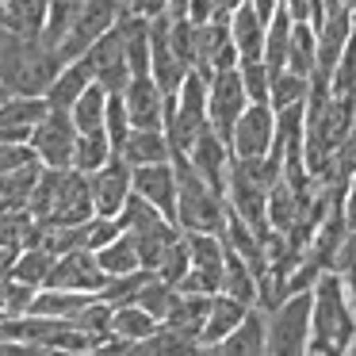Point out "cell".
<instances>
[{
    "label": "cell",
    "mask_w": 356,
    "mask_h": 356,
    "mask_svg": "<svg viewBox=\"0 0 356 356\" xmlns=\"http://www.w3.org/2000/svg\"><path fill=\"white\" fill-rule=\"evenodd\" d=\"M39 222H54V226H77L88 222L96 215L92 203V184H88V172L81 169H54V165H42V177L35 184V195L27 203Z\"/></svg>",
    "instance_id": "cell-2"
},
{
    "label": "cell",
    "mask_w": 356,
    "mask_h": 356,
    "mask_svg": "<svg viewBox=\"0 0 356 356\" xmlns=\"http://www.w3.org/2000/svg\"><path fill=\"white\" fill-rule=\"evenodd\" d=\"M31 226H35V215L27 207L0 211V245H4V249H24Z\"/></svg>",
    "instance_id": "cell-35"
},
{
    "label": "cell",
    "mask_w": 356,
    "mask_h": 356,
    "mask_svg": "<svg viewBox=\"0 0 356 356\" xmlns=\"http://www.w3.org/2000/svg\"><path fill=\"white\" fill-rule=\"evenodd\" d=\"M115 157V146H111L108 131L96 127V131H81L77 134V157H73V169L81 172H96Z\"/></svg>",
    "instance_id": "cell-28"
},
{
    "label": "cell",
    "mask_w": 356,
    "mask_h": 356,
    "mask_svg": "<svg viewBox=\"0 0 356 356\" xmlns=\"http://www.w3.org/2000/svg\"><path fill=\"white\" fill-rule=\"evenodd\" d=\"M134 353H142V356H149V353H200V345L192 337H184L180 330H172L169 322H161L146 341L134 345Z\"/></svg>",
    "instance_id": "cell-33"
},
{
    "label": "cell",
    "mask_w": 356,
    "mask_h": 356,
    "mask_svg": "<svg viewBox=\"0 0 356 356\" xmlns=\"http://www.w3.org/2000/svg\"><path fill=\"white\" fill-rule=\"evenodd\" d=\"M211 299H215V295L180 291L177 307H172V314L165 318V322H169L172 330H180L184 337H192L195 345H200V333H203V325H207V314H211ZM200 353H203V348H200Z\"/></svg>",
    "instance_id": "cell-23"
},
{
    "label": "cell",
    "mask_w": 356,
    "mask_h": 356,
    "mask_svg": "<svg viewBox=\"0 0 356 356\" xmlns=\"http://www.w3.org/2000/svg\"><path fill=\"white\" fill-rule=\"evenodd\" d=\"M77 123H73L70 111L62 108H50L47 119H42L39 127H35L31 134V146L35 154H39L42 165H54V169H70L73 157H77Z\"/></svg>",
    "instance_id": "cell-7"
},
{
    "label": "cell",
    "mask_w": 356,
    "mask_h": 356,
    "mask_svg": "<svg viewBox=\"0 0 356 356\" xmlns=\"http://www.w3.org/2000/svg\"><path fill=\"white\" fill-rule=\"evenodd\" d=\"M253 8L264 16V24H272V16H276L280 8H284V0H253Z\"/></svg>",
    "instance_id": "cell-45"
},
{
    "label": "cell",
    "mask_w": 356,
    "mask_h": 356,
    "mask_svg": "<svg viewBox=\"0 0 356 356\" xmlns=\"http://www.w3.org/2000/svg\"><path fill=\"white\" fill-rule=\"evenodd\" d=\"M157 325H161V318L157 314H149L146 307H142V302H119L115 307V314H111V330H115V337L119 341H127V345H131V353H134V345H138V341H146L149 333L157 330Z\"/></svg>",
    "instance_id": "cell-22"
},
{
    "label": "cell",
    "mask_w": 356,
    "mask_h": 356,
    "mask_svg": "<svg viewBox=\"0 0 356 356\" xmlns=\"http://www.w3.org/2000/svg\"><path fill=\"white\" fill-rule=\"evenodd\" d=\"M104 131H108V138H111V146H115V154H123L127 138H131V131H134L123 92H111V96H108V115H104Z\"/></svg>",
    "instance_id": "cell-36"
},
{
    "label": "cell",
    "mask_w": 356,
    "mask_h": 356,
    "mask_svg": "<svg viewBox=\"0 0 356 356\" xmlns=\"http://www.w3.org/2000/svg\"><path fill=\"white\" fill-rule=\"evenodd\" d=\"M47 96H4L0 104V142H31L35 127L47 119Z\"/></svg>",
    "instance_id": "cell-15"
},
{
    "label": "cell",
    "mask_w": 356,
    "mask_h": 356,
    "mask_svg": "<svg viewBox=\"0 0 356 356\" xmlns=\"http://www.w3.org/2000/svg\"><path fill=\"white\" fill-rule=\"evenodd\" d=\"M333 92H356V31L341 54L337 70H333Z\"/></svg>",
    "instance_id": "cell-41"
},
{
    "label": "cell",
    "mask_w": 356,
    "mask_h": 356,
    "mask_svg": "<svg viewBox=\"0 0 356 356\" xmlns=\"http://www.w3.org/2000/svg\"><path fill=\"white\" fill-rule=\"evenodd\" d=\"M241 70V81H245V92L253 104H268L272 96V73L264 65V58H253V62H238Z\"/></svg>",
    "instance_id": "cell-37"
},
{
    "label": "cell",
    "mask_w": 356,
    "mask_h": 356,
    "mask_svg": "<svg viewBox=\"0 0 356 356\" xmlns=\"http://www.w3.org/2000/svg\"><path fill=\"white\" fill-rule=\"evenodd\" d=\"M88 85H92V73H88L85 58H77V62H65V65H62V73L54 77V85H50V92H47L50 108L70 111L73 104L81 100V92H85Z\"/></svg>",
    "instance_id": "cell-24"
},
{
    "label": "cell",
    "mask_w": 356,
    "mask_h": 356,
    "mask_svg": "<svg viewBox=\"0 0 356 356\" xmlns=\"http://www.w3.org/2000/svg\"><path fill=\"white\" fill-rule=\"evenodd\" d=\"M123 157L131 161V169L172 161V142H169V134H165V127H134L127 146H123Z\"/></svg>",
    "instance_id": "cell-21"
},
{
    "label": "cell",
    "mask_w": 356,
    "mask_h": 356,
    "mask_svg": "<svg viewBox=\"0 0 356 356\" xmlns=\"http://www.w3.org/2000/svg\"><path fill=\"white\" fill-rule=\"evenodd\" d=\"M88 184H92L96 215H119L123 203L131 200V192H134V169L123 154H115L104 169L88 172Z\"/></svg>",
    "instance_id": "cell-11"
},
{
    "label": "cell",
    "mask_w": 356,
    "mask_h": 356,
    "mask_svg": "<svg viewBox=\"0 0 356 356\" xmlns=\"http://www.w3.org/2000/svg\"><path fill=\"white\" fill-rule=\"evenodd\" d=\"M345 222H348V230H356V172L345 184Z\"/></svg>",
    "instance_id": "cell-44"
},
{
    "label": "cell",
    "mask_w": 356,
    "mask_h": 356,
    "mask_svg": "<svg viewBox=\"0 0 356 356\" xmlns=\"http://www.w3.org/2000/svg\"><path fill=\"white\" fill-rule=\"evenodd\" d=\"M310 314H314V291H295L276 310H268V353H307Z\"/></svg>",
    "instance_id": "cell-4"
},
{
    "label": "cell",
    "mask_w": 356,
    "mask_h": 356,
    "mask_svg": "<svg viewBox=\"0 0 356 356\" xmlns=\"http://www.w3.org/2000/svg\"><path fill=\"white\" fill-rule=\"evenodd\" d=\"M134 192L142 200H149L165 218L177 222V200H180V180H177V165L172 161H157V165H138L134 169ZM180 226V222H177Z\"/></svg>",
    "instance_id": "cell-13"
},
{
    "label": "cell",
    "mask_w": 356,
    "mask_h": 356,
    "mask_svg": "<svg viewBox=\"0 0 356 356\" xmlns=\"http://www.w3.org/2000/svg\"><path fill=\"white\" fill-rule=\"evenodd\" d=\"M249 92H245V81H241V70L234 65V70H222L211 77V92H207V119L211 127H215L218 134H222L226 142H230L234 127H238V119L245 115L249 108Z\"/></svg>",
    "instance_id": "cell-6"
},
{
    "label": "cell",
    "mask_w": 356,
    "mask_h": 356,
    "mask_svg": "<svg viewBox=\"0 0 356 356\" xmlns=\"http://www.w3.org/2000/svg\"><path fill=\"white\" fill-rule=\"evenodd\" d=\"M54 264H58V253H50L47 245H24L16 257V264H12V276L31 284V287H47Z\"/></svg>",
    "instance_id": "cell-27"
},
{
    "label": "cell",
    "mask_w": 356,
    "mask_h": 356,
    "mask_svg": "<svg viewBox=\"0 0 356 356\" xmlns=\"http://www.w3.org/2000/svg\"><path fill=\"white\" fill-rule=\"evenodd\" d=\"M177 299H180V287H177V284H169V280H161V276L154 272V280H149V284L142 287L134 302H142V307H146L149 314H157V318L165 322V318L172 314V307H177Z\"/></svg>",
    "instance_id": "cell-34"
},
{
    "label": "cell",
    "mask_w": 356,
    "mask_h": 356,
    "mask_svg": "<svg viewBox=\"0 0 356 356\" xmlns=\"http://www.w3.org/2000/svg\"><path fill=\"white\" fill-rule=\"evenodd\" d=\"M123 8L134 12V16H161V12H169V0H123Z\"/></svg>",
    "instance_id": "cell-43"
},
{
    "label": "cell",
    "mask_w": 356,
    "mask_h": 356,
    "mask_svg": "<svg viewBox=\"0 0 356 356\" xmlns=\"http://www.w3.org/2000/svg\"><path fill=\"white\" fill-rule=\"evenodd\" d=\"M245 314H249V302H241V299H234V295L218 291L215 299H211V314H207V325H203V333H200V348H203V353H215L218 341H222Z\"/></svg>",
    "instance_id": "cell-19"
},
{
    "label": "cell",
    "mask_w": 356,
    "mask_h": 356,
    "mask_svg": "<svg viewBox=\"0 0 356 356\" xmlns=\"http://www.w3.org/2000/svg\"><path fill=\"white\" fill-rule=\"evenodd\" d=\"M0 24L27 39H42L50 24V0H0Z\"/></svg>",
    "instance_id": "cell-20"
},
{
    "label": "cell",
    "mask_w": 356,
    "mask_h": 356,
    "mask_svg": "<svg viewBox=\"0 0 356 356\" xmlns=\"http://www.w3.org/2000/svg\"><path fill=\"white\" fill-rule=\"evenodd\" d=\"M230 31H234V47H238L241 62L264 58V35H268V24H264V16L253 8V0H241L238 8L230 12Z\"/></svg>",
    "instance_id": "cell-18"
},
{
    "label": "cell",
    "mask_w": 356,
    "mask_h": 356,
    "mask_svg": "<svg viewBox=\"0 0 356 356\" xmlns=\"http://www.w3.org/2000/svg\"><path fill=\"white\" fill-rule=\"evenodd\" d=\"M108 272H104L100 257L92 249H73V253H62L50 272L47 287H70V291H96L100 295L108 287Z\"/></svg>",
    "instance_id": "cell-12"
},
{
    "label": "cell",
    "mask_w": 356,
    "mask_h": 356,
    "mask_svg": "<svg viewBox=\"0 0 356 356\" xmlns=\"http://www.w3.org/2000/svg\"><path fill=\"white\" fill-rule=\"evenodd\" d=\"M272 142H276V108L272 104H249L245 115L238 119V127L230 134L234 157H241V161L264 157L272 154Z\"/></svg>",
    "instance_id": "cell-10"
},
{
    "label": "cell",
    "mask_w": 356,
    "mask_h": 356,
    "mask_svg": "<svg viewBox=\"0 0 356 356\" xmlns=\"http://www.w3.org/2000/svg\"><path fill=\"white\" fill-rule=\"evenodd\" d=\"M222 291L226 295H234V299H241V302H249V307H257V272H253V264L245 261L241 253H234L230 245H226V272H222Z\"/></svg>",
    "instance_id": "cell-26"
},
{
    "label": "cell",
    "mask_w": 356,
    "mask_h": 356,
    "mask_svg": "<svg viewBox=\"0 0 356 356\" xmlns=\"http://www.w3.org/2000/svg\"><path fill=\"white\" fill-rule=\"evenodd\" d=\"M341 4H348V8H353V12H356V0H341Z\"/></svg>",
    "instance_id": "cell-47"
},
{
    "label": "cell",
    "mask_w": 356,
    "mask_h": 356,
    "mask_svg": "<svg viewBox=\"0 0 356 356\" xmlns=\"http://www.w3.org/2000/svg\"><path fill=\"white\" fill-rule=\"evenodd\" d=\"M172 165H177V180H180V200H177L180 230L184 234H192V230L222 234L226 230V215H230L226 195L218 192V188H211L184 154H172Z\"/></svg>",
    "instance_id": "cell-3"
},
{
    "label": "cell",
    "mask_w": 356,
    "mask_h": 356,
    "mask_svg": "<svg viewBox=\"0 0 356 356\" xmlns=\"http://www.w3.org/2000/svg\"><path fill=\"white\" fill-rule=\"evenodd\" d=\"M215 353H234V356H249V353H268V310L264 307H249V314L218 341Z\"/></svg>",
    "instance_id": "cell-17"
},
{
    "label": "cell",
    "mask_w": 356,
    "mask_h": 356,
    "mask_svg": "<svg viewBox=\"0 0 356 356\" xmlns=\"http://www.w3.org/2000/svg\"><path fill=\"white\" fill-rule=\"evenodd\" d=\"M291 27H295V19H291V12H287V8H280L276 16H272V24H268V35H264V65H268L272 77L287 70V54H291Z\"/></svg>",
    "instance_id": "cell-25"
},
{
    "label": "cell",
    "mask_w": 356,
    "mask_h": 356,
    "mask_svg": "<svg viewBox=\"0 0 356 356\" xmlns=\"http://www.w3.org/2000/svg\"><path fill=\"white\" fill-rule=\"evenodd\" d=\"M226 203H230L234 215H241L257 234H268L272 222H268V188L261 180H253L245 172V165L234 157L230 165V180H226Z\"/></svg>",
    "instance_id": "cell-9"
},
{
    "label": "cell",
    "mask_w": 356,
    "mask_h": 356,
    "mask_svg": "<svg viewBox=\"0 0 356 356\" xmlns=\"http://www.w3.org/2000/svg\"><path fill=\"white\" fill-rule=\"evenodd\" d=\"M222 4H226V8H230V12H234V8H238V4H241V0H222Z\"/></svg>",
    "instance_id": "cell-46"
},
{
    "label": "cell",
    "mask_w": 356,
    "mask_h": 356,
    "mask_svg": "<svg viewBox=\"0 0 356 356\" xmlns=\"http://www.w3.org/2000/svg\"><path fill=\"white\" fill-rule=\"evenodd\" d=\"M119 16H123V0H85L77 8V16H73L70 31H65V39L58 42V54H62L65 62L85 58L88 47H92L96 39H104V35L119 24Z\"/></svg>",
    "instance_id": "cell-5"
},
{
    "label": "cell",
    "mask_w": 356,
    "mask_h": 356,
    "mask_svg": "<svg viewBox=\"0 0 356 356\" xmlns=\"http://www.w3.org/2000/svg\"><path fill=\"white\" fill-rule=\"evenodd\" d=\"M188 272H192V253H188V241L180 238L177 245H172L169 253H165V261L157 264V276H161V280H169V284H177V287H180V280H184Z\"/></svg>",
    "instance_id": "cell-39"
},
{
    "label": "cell",
    "mask_w": 356,
    "mask_h": 356,
    "mask_svg": "<svg viewBox=\"0 0 356 356\" xmlns=\"http://www.w3.org/2000/svg\"><path fill=\"white\" fill-rule=\"evenodd\" d=\"M333 272H341V280H345L348 295H353V302H356V230L345 234V241H341V249H337V261H333Z\"/></svg>",
    "instance_id": "cell-40"
},
{
    "label": "cell",
    "mask_w": 356,
    "mask_h": 356,
    "mask_svg": "<svg viewBox=\"0 0 356 356\" xmlns=\"http://www.w3.org/2000/svg\"><path fill=\"white\" fill-rule=\"evenodd\" d=\"M310 291H314V314H310L307 353H356V302L341 272H322Z\"/></svg>",
    "instance_id": "cell-1"
},
{
    "label": "cell",
    "mask_w": 356,
    "mask_h": 356,
    "mask_svg": "<svg viewBox=\"0 0 356 356\" xmlns=\"http://www.w3.org/2000/svg\"><path fill=\"white\" fill-rule=\"evenodd\" d=\"M307 96H310V77H302V73H295V70H284V73H276L272 77V96H268V104L272 108H291V104H307Z\"/></svg>",
    "instance_id": "cell-32"
},
{
    "label": "cell",
    "mask_w": 356,
    "mask_h": 356,
    "mask_svg": "<svg viewBox=\"0 0 356 356\" xmlns=\"http://www.w3.org/2000/svg\"><path fill=\"white\" fill-rule=\"evenodd\" d=\"M108 88L104 85H88L85 92H81V100L70 108L73 123H77V131H96V127H104V115H108Z\"/></svg>",
    "instance_id": "cell-31"
},
{
    "label": "cell",
    "mask_w": 356,
    "mask_h": 356,
    "mask_svg": "<svg viewBox=\"0 0 356 356\" xmlns=\"http://www.w3.org/2000/svg\"><path fill=\"white\" fill-rule=\"evenodd\" d=\"M184 157L195 165V172H200V177L207 180L211 188H218V192L226 195V180H230L234 149H230V142H226L222 134L215 131V127H207V131L200 134V142L192 146V154H184Z\"/></svg>",
    "instance_id": "cell-14"
},
{
    "label": "cell",
    "mask_w": 356,
    "mask_h": 356,
    "mask_svg": "<svg viewBox=\"0 0 356 356\" xmlns=\"http://www.w3.org/2000/svg\"><path fill=\"white\" fill-rule=\"evenodd\" d=\"M284 8L291 12V19H299V24H314V27H322V19H325V0H284Z\"/></svg>",
    "instance_id": "cell-42"
},
{
    "label": "cell",
    "mask_w": 356,
    "mask_h": 356,
    "mask_svg": "<svg viewBox=\"0 0 356 356\" xmlns=\"http://www.w3.org/2000/svg\"><path fill=\"white\" fill-rule=\"evenodd\" d=\"M123 100H127V111H131L134 127H165V104H169V96L161 92V85L154 81V73L131 77Z\"/></svg>",
    "instance_id": "cell-16"
},
{
    "label": "cell",
    "mask_w": 356,
    "mask_h": 356,
    "mask_svg": "<svg viewBox=\"0 0 356 356\" xmlns=\"http://www.w3.org/2000/svg\"><path fill=\"white\" fill-rule=\"evenodd\" d=\"M85 65H88L96 85H104L108 92H127L134 73H131V62H127V47H123V35H119V24L104 39H96L88 47Z\"/></svg>",
    "instance_id": "cell-8"
},
{
    "label": "cell",
    "mask_w": 356,
    "mask_h": 356,
    "mask_svg": "<svg viewBox=\"0 0 356 356\" xmlns=\"http://www.w3.org/2000/svg\"><path fill=\"white\" fill-rule=\"evenodd\" d=\"M96 257H100L104 272L108 276H127V272H138L142 268V257H138V241H134V234H119L115 241H108L104 249H96Z\"/></svg>",
    "instance_id": "cell-29"
},
{
    "label": "cell",
    "mask_w": 356,
    "mask_h": 356,
    "mask_svg": "<svg viewBox=\"0 0 356 356\" xmlns=\"http://www.w3.org/2000/svg\"><path fill=\"white\" fill-rule=\"evenodd\" d=\"M27 165H39V154H35L31 142H0V177L19 172Z\"/></svg>",
    "instance_id": "cell-38"
},
{
    "label": "cell",
    "mask_w": 356,
    "mask_h": 356,
    "mask_svg": "<svg viewBox=\"0 0 356 356\" xmlns=\"http://www.w3.org/2000/svg\"><path fill=\"white\" fill-rule=\"evenodd\" d=\"M318 65V27L314 24H299L295 19L291 27V54H287V70L310 77Z\"/></svg>",
    "instance_id": "cell-30"
}]
</instances>
